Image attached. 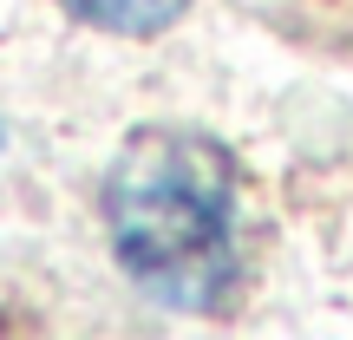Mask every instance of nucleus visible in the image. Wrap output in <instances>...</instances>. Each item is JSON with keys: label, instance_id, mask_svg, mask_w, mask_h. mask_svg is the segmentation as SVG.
<instances>
[{"label": "nucleus", "instance_id": "f257e3e1", "mask_svg": "<svg viewBox=\"0 0 353 340\" xmlns=\"http://www.w3.org/2000/svg\"><path fill=\"white\" fill-rule=\"evenodd\" d=\"M118 262L170 308H203L236 275V164L196 131H138L105 183Z\"/></svg>", "mask_w": 353, "mask_h": 340}, {"label": "nucleus", "instance_id": "f03ea898", "mask_svg": "<svg viewBox=\"0 0 353 340\" xmlns=\"http://www.w3.org/2000/svg\"><path fill=\"white\" fill-rule=\"evenodd\" d=\"M72 13H85L92 26H112V33H164L190 0H65Z\"/></svg>", "mask_w": 353, "mask_h": 340}]
</instances>
